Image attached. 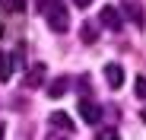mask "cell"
Wrapping results in <instances>:
<instances>
[{"mask_svg": "<svg viewBox=\"0 0 146 140\" xmlns=\"http://www.w3.org/2000/svg\"><path fill=\"white\" fill-rule=\"evenodd\" d=\"M44 73H48V67H44V64H35V67L29 70V77H26V86H29V89L41 86V83H44Z\"/></svg>", "mask_w": 146, "mask_h": 140, "instance_id": "52a82bcc", "label": "cell"}, {"mask_svg": "<svg viewBox=\"0 0 146 140\" xmlns=\"http://www.w3.org/2000/svg\"><path fill=\"white\" fill-rule=\"evenodd\" d=\"M13 64H16V57L10 51H0V83H7L13 77Z\"/></svg>", "mask_w": 146, "mask_h": 140, "instance_id": "5b68a950", "label": "cell"}, {"mask_svg": "<svg viewBox=\"0 0 146 140\" xmlns=\"http://www.w3.org/2000/svg\"><path fill=\"white\" fill-rule=\"evenodd\" d=\"M105 83H108L111 89H117L121 83H124V70H121L117 64H108V67H105Z\"/></svg>", "mask_w": 146, "mask_h": 140, "instance_id": "8992f818", "label": "cell"}, {"mask_svg": "<svg viewBox=\"0 0 146 140\" xmlns=\"http://www.w3.org/2000/svg\"><path fill=\"white\" fill-rule=\"evenodd\" d=\"M0 140H3V124H0Z\"/></svg>", "mask_w": 146, "mask_h": 140, "instance_id": "5bb4252c", "label": "cell"}, {"mask_svg": "<svg viewBox=\"0 0 146 140\" xmlns=\"http://www.w3.org/2000/svg\"><path fill=\"white\" fill-rule=\"evenodd\" d=\"M48 124L57 127V131H64V134H73V118L67 111H51V115H48Z\"/></svg>", "mask_w": 146, "mask_h": 140, "instance_id": "3957f363", "label": "cell"}, {"mask_svg": "<svg viewBox=\"0 0 146 140\" xmlns=\"http://www.w3.org/2000/svg\"><path fill=\"white\" fill-rule=\"evenodd\" d=\"M99 22H102L105 29H111V32H117L121 26H124V22H121V16H117V10H114V7H102V10H99Z\"/></svg>", "mask_w": 146, "mask_h": 140, "instance_id": "7a4b0ae2", "label": "cell"}, {"mask_svg": "<svg viewBox=\"0 0 146 140\" xmlns=\"http://www.w3.org/2000/svg\"><path fill=\"white\" fill-rule=\"evenodd\" d=\"M0 35H3V26H0Z\"/></svg>", "mask_w": 146, "mask_h": 140, "instance_id": "e0dca14e", "label": "cell"}, {"mask_svg": "<svg viewBox=\"0 0 146 140\" xmlns=\"http://www.w3.org/2000/svg\"><path fill=\"white\" fill-rule=\"evenodd\" d=\"M38 10L44 16V22L51 26V32L64 35L70 29V13H67V3L64 0H38Z\"/></svg>", "mask_w": 146, "mask_h": 140, "instance_id": "6da1fadb", "label": "cell"}, {"mask_svg": "<svg viewBox=\"0 0 146 140\" xmlns=\"http://www.w3.org/2000/svg\"><path fill=\"white\" fill-rule=\"evenodd\" d=\"M140 118H143V121H146V108H143V115H140Z\"/></svg>", "mask_w": 146, "mask_h": 140, "instance_id": "9a60e30c", "label": "cell"}, {"mask_svg": "<svg viewBox=\"0 0 146 140\" xmlns=\"http://www.w3.org/2000/svg\"><path fill=\"white\" fill-rule=\"evenodd\" d=\"M67 89H70V80H67V77H57L51 86H48V96H51V99H60Z\"/></svg>", "mask_w": 146, "mask_h": 140, "instance_id": "ba28073f", "label": "cell"}, {"mask_svg": "<svg viewBox=\"0 0 146 140\" xmlns=\"http://www.w3.org/2000/svg\"><path fill=\"white\" fill-rule=\"evenodd\" d=\"M95 140H121V134L114 127H102V131H95Z\"/></svg>", "mask_w": 146, "mask_h": 140, "instance_id": "8fae6325", "label": "cell"}, {"mask_svg": "<svg viewBox=\"0 0 146 140\" xmlns=\"http://www.w3.org/2000/svg\"><path fill=\"white\" fill-rule=\"evenodd\" d=\"M137 96L146 99V77H137Z\"/></svg>", "mask_w": 146, "mask_h": 140, "instance_id": "7c38bea8", "label": "cell"}, {"mask_svg": "<svg viewBox=\"0 0 146 140\" xmlns=\"http://www.w3.org/2000/svg\"><path fill=\"white\" fill-rule=\"evenodd\" d=\"M80 35H83V41L92 45L95 38H99V32H95V22H83V32H80Z\"/></svg>", "mask_w": 146, "mask_h": 140, "instance_id": "9c48e42d", "label": "cell"}, {"mask_svg": "<svg viewBox=\"0 0 146 140\" xmlns=\"http://www.w3.org/2000/svg\"><path fill=\"white\" fill-rule=\"evenodd\" d=\"M127 13H130V19L137 22V26H143V10H140L137 0H130V3H127Z\"/></svg>", "mask_w": 146, "mask_h": 140, "instance_id": "30bf717a", "label": "cell"}, {"mask_svg": "<svg viewBox=\"0 0 146 140\" xmlns=\"http://www.w3.org/2000/svg\"><path fill=\"white\" fill-rule=\"evenodd\" d=\"M73 3H76V7H80V10H86V7H89V3H92V0H73Z\"/></svg>", "mask_w": 146, "mask_h": 140, "instance_id": "4fadbf2b", "label": "cell"}, {"mask_svg": "<svg viewBox=\"0 0 146 140\" xmlns=\"http://www.w3.org/2000/svg\"><path fill=\"white\" fill-rule=\"evenodd\" d=\"M48 140H57V137H54V134H48Z\"/></svg>", "mask_w": 146, "mask_h": 140, "instance_id": "2e32d148", "label": "cell"}, {"mask_svg": "<svg viewBox=\"0 0 146 140\" xmlns=\"http://www.w3.org/2000/svg\"><path fill=\"white\" fill-rule=\"evenodd\" d=\"M80 115H83V121H89V124H99V118H102V108L95 105V102H89V99H83V102H80Z\"/></svg>", "mask_w": 146, "mask_h": 140, "instance_id": "277c9868", "label": "cell"}]
</instances>
